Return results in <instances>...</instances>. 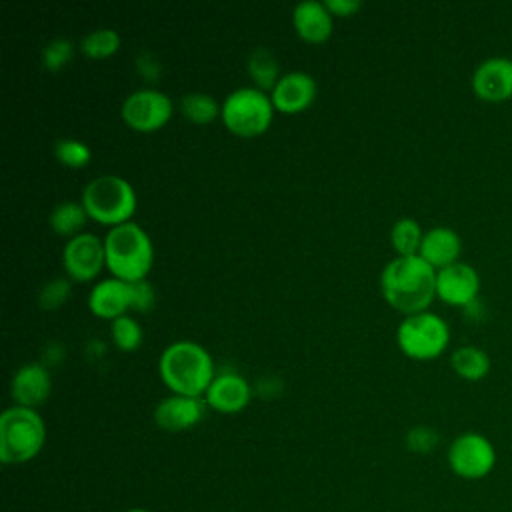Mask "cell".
I'll return each mask as SVG.
<instances>
[{
  "mask_svg": "<svg viewBox=\"0 0 512 512\" xmlns=\"http://www.w3.org/2000/svg\"><path fill=\"white\" fill-rule=\"evenodd\" d=\"M380 290L398 312L416 314L428 310L436 298V268L420 254L394 256L380 272Z\"/></svg>",
  "mask_w": 512,
  "mask_h": 512,
  "instance_id": "cell-1",
  "label": "cell"
},
{
  "mask_svg": "<svg viewBox=\"0 0 512 512\" xmlns=\"http://www.w3.org/2000/svg\"><path fill=\"white\" fill-rule=\"evenodd\" d=\"M158 374L172 394L204 396L216 376V366L200 342L180 338L160 352Z\"/></svg>",
  "mask_w": 512,
  "mask_h": 512,
  "instance_id": "cell-2",
  "label": "cell"
},
{
  "mask_svg": "<svg viewBox=\"0 0 512 512\" xmlns=\"http://www.w3.org/2000/svg\"><path fill=\"white\" fill-rule=\"evenodd\" d=\"M106 268L112 276L134 282L146 278L154 262L150 234L134 220L110 226L104 236Z\"/></svg>",
  "mask_w": 512,
  "mask_h": 512,
  "instance_id": "cell-3",
  "label": "cell"
},
{
  "mask_svg": "<svg viewBox=\"0 0 512 512\" xmlns=\"http://www.w3.org/2000/svg\"><path fill=\"white\" fill-rule=\"evenodd\" d=\"M46 442V424L36 408L12 404L0 414V460L18 466L34 460Z\"/></svg>",
  "mask_w": 512,
  "mask_h": 512,
  "instance_id": "cell-4",
  "label": "cell"
},
{
  "mask_svg": "<svg viewBox=\"0 0 512 512\" xmlns=\"http://www.w3.org/2000/svg\"><path fill=\"white\" fill-rule=\"evenodd\" d=\"M80 202L92 220L116 226L132 220L138 198L134 186L124 176L106 172L84 184Z\"/></svg>",
  "mask_w": 512,
  "mask_h": 512,
  "instance_id": "cell-5",
  "label": "cell"
},
{
  "mask_svg": "<svg viewBox=\"0 0 512 512\" xmlns=\"http://www.w3.org/2000/svg\"><path fill=\"white\" fill-rule=\"evenodd\" d=\"M274 110V102L266 90L254 84L238 86L224 96L220 118L238 136H258L272 124Z\"/></svg>",
  "mask_w": 512,
  "mask_h": 512,
  "instance_id": "cell-6",
  "label": "cell"
},
{
  "mask_svg": "<svg viewBox=\"0 0 512 512\" xmlns=\"http://www.w3.org/2000/svg\"><path fill=\"white\" fill-rule=\"evenodd\" d=\"M396 342L412 360H434L450 344V326L432 310L406 314L396 328Z\"/></svg>",
  "mask_w": 512,
  "mask_h": 512,
  "instance_id": "cell-7",
  "label": "cell"
},
{
  "mask_svg": "<svg viewBox=\"0 0 512 512\" xmlns=\"http://www.w3.org/2000/svg\"><path fill=\"white\" fill-rule=\"evenodd\" d=\"M496 460L498 454L492 440L474 430L458 434L446 450L448 468L462 480L474 482L486 478L494 470Z\"/></svg>",
  "mask_w": 512,
  "mask_h": 512,
  "instance_id": "cell-8",
  "label": "cell"
},
{
  "mask_svg": "<svg viewBox=\"0 0 512 512\" xmlns=\"http://www.w3.org/2000/svg\"><path fill=\"white\" fill-rule=\"evenodd\" d=\"M174 112L172 98L154 86L132 90L120 104L122 120L138 132H154L162 128Z\"/></svg>",
  "mask_w": 512,
  "mask_h": 512,
  "instance_id": "cell-9",
  "label": "cell"
},
{
  "mask_svg": "<svg viewBox=\"0 0 512 512\" xmlns=\"http://www.w3.org/2000/svg\"><path fill=\"white\" fill-rule=\"evenodd\" d=\"M62 266L72 280L86 282L96 278L106 266L104 238L86 230L68 238L62 248Z\"/></svg>",
  "mask_w": 512,
  "mask_h": 512,
  "instance_id": "cell-10",
  "label": "cell"
},
{
  "mask_svg": "<svg viewBox=\"0 0 512 512\" xmlns=\"http://www.w3.org/2000/svg\"><path fill=\"white\" fill-rule=\"evenodd\" d=\"M480 296V274L468 262H454L436 270V298L450 306L464 308Z\"/></svg>",
  "mask_w": 512,
  "mask_h": 512,
  "instance_id": "cell-11",
  "label": "cell"
},
{
  "mask_svg": "<svg viewBox=\"0 0 512 512\" xmlns=\"http://www.w3.org/2000/svg\"><path fill=\"white\" fill-rule=\"evenodd\" d=\"M474 94L490 104L506 102L512 98V58L490 56L482 60L472 72Z\"/></svg>",
  "mask_w": 512,
  "mask_h": 512,
  "instance_id": "cell-12",
  "label": "cell"
},
{
  "mask_svg": "<svg viewBox=\"0 0 512 512\" xmlns=\"http://www.w3.org/2000/svg\"><path fill=\"white\" fill-rule=\"evenodd\" d=\"M206 414L204 396L170 394L158 400L152 418L154 424L164 432H184L194 428Z\"/></svg>",
  "mask_w": 512,
  "mask_h": 512,
  "instance_id": "cell-13",
  "label": "cell"
},
{
  "mask_svg": "<svg viewBox=\"0 0 512 512\" xmlns=\"http://www.w3.org/2000/svg\"><path fill=\"white\" fill-rule=\"evenodd\" d=\"M316 94H318L316 78L304 70L282 72V76L270 90L274 108L286 114H296L306 110L314 102Z\"/></svg>",
  "mask_w": 512,
  "mask_h": 512,
  "instance_id": "cell-14",
  "label": "cell"
},
{
  "mask_svg": "<svg viewBox=\"0 0 512 512\" xmlns=\"http://www.w3.org/2000/svg\"><path fill=\"white\" fill-rule=\"evenodd\" d=\"M250 398H252V386L236 370L218 372L204 392L206 406L222 414H234L244 410Z\"/></svg>",
  "mask_w": 512,
  "mask_h": 512,
  "instance_id": "cell-15",
  "label": "cell"
},
{
  "mask_svg": "<svg viewBox=\"0 0 512 512\" xmlns=\"http://www.w3.org/2000/svg\"><path fill=\"white\" fill-rule=\"evenodd\" d=\"M50 390H52L50 370L38 360L20 364L10 378V396L18 406L38 408L50 396Z\"/></svg>",
  "mask_w": 512,
  "mask_h": 512,
  "instance_id": "cell-16",
  "label": "cell"
},
{
  "mask_svg": "<svg viewBox=\"0 0 512 512\" xmlns=\"http://www.w3.org/2000/svg\"><path fill=\"white\" fill-rule=\"evenodd\" d=\"M88 308L94 316L114 320L132 310V286L128 280L108 276L98 280L88 292Z\"/></svg>",
  "mask_w": 512,
  "mask_h": 512,
  "instance_id": "cell-17",
  "label": "cell"
},
{
  "mask_svg": "<svg viewBox=\"0 0 512 512\" xmlns=\"http://www.w3.org/2000/svg\"><path fill=\"white\" fill-rule=\"evenodd\" d=\"M292 24L300 38L308 42H324L332 34L334 16L326 2L300 0L292 8Z\"/></svg>",
  "mask_w": 512,
  "mask_h": 512,
  "instance_id": "cell-18",
  "label": "cell"
},
{
  "mask_svg": "<svg viewBox=\"0 0 512 512\" xmlns=\"http://www.w3.org/2000/svg\"><path fill=\"white\" fill-rule=\"evenodd\" d=\"M418 254L436 270L460 260L462 238L450 226H432L424 232Z\"/></svg>",
  "mask_w": 512,
  "mask_h": 512,
  "instance_id": "cell-19",
  "label": "cell"
},
{
  "mask_svg": "<svg viewBox=\"0 0 512 512\" xmlns=\"http://www.w3.org/2000/svg\"><path fill=\"white\" fill-rule=\"evenodd\" d=\"M450 366L460 378L468 382H478L488 376L492 362L484 348L474 344H464L450 354Z\"/></svg>",
  "mask_w": 512,
  "mask_h": 512,
  "instance_id": "cell-20",
  "label": "cell"
},
{
  "mask_svg": "<svg viewBox=\"0 0 512 512\" xmlns=\"http://www.w3.org/2000/svg\"><path fill=\"white\" fill-rule=\"evenodd\" d=\"M88 212L84 208L82 202L78 200H60L52 206L50 214H48V226L60 234V236H76L80 232H84V224L88 220Z\"/></svg>",
  "mask_w": 512,
  "mask_h": 512,
  "instance_id": "cell-21",
  "label": "cell"
},
{
  "mask_svg": "<svg viewBox=\"0 0 512 512\" xmlns=\"http://www.w3.org/2000/svg\"><path fill=\"white\" fill-rule=\"evenodd\" d=\"M246 68H248V74H250L254 86H258L262 90H272L274 84L278 82V78L282 76L280 62H278L276 54L266 46L252 48V52L248 54Z\"/></svg>",
  "mask_w": 512,
  "mask_h": 512,
  "instance_id": "cell-22",
  "label": "cell"
},
{
  "mask_svg": "<svg viewBox=\"0 0 512 512\" xmlns=\"http://www.w3.org/2000/svg\"><path fill=\"white\" fill-rule=\"evenodd\" d=\"M180 112L196 122V124H206V122H212L214 118L220 116V108H222V102H218L212 94L208 92H200V90H192V92H186L180 96Z\"/></svg>",
  "mask_w": 512,
  "mask_h": 512,
  "instance_id": "cell-23",
  "label": "cell"
},
{
  "mask_svg": "<svg viewBox=\"0 0 512 512\" xmlns=\"http://www.w3.org/2000/svg\"><path fill=\"white\" fill-rule=\"evenodd\" d=\"M424 238V230L420 222L412 216L398 218L390 228V242L398 256H412L418 254L420 244Z\"/></svg>",
  "mask_w": 512,
  "mask_h": 512,
  "instance_id": "cell-24",
  "label": "cell"
},
{
  "mask_svg": "<svg viewBox=\"0 0 512 512\" xmlns=\"http://www.w3.org/2000/svg\"><path fill=\"white\" fill-rule=\"evenodd\" d=\"M120 32L110 26H98L88 30L80 38V50L90 58H106L120 48Z\"/></svg>",
  "mask_w": 512,
  "mask_h": 512,
  "instance_id": "cell-25",
  "label": "cell"
},
{
  "mask_svg": "<svg viewBox=\"0 0 512 512\" xmlns=\"http://www.w3.org/2000/svg\"><path fill=\"white\" fill-rule=\"evenodd\" d=\"M52 152L60 164L70 168H82L92 158V148L84 140L74 136L56 138L52 144Z\"/></svg>",
  "mask_w": 512,
  "mask_h": 512,
  "instance_id": "cell-26",
  "label": "cell"
},
{
  "mask_svg": "<svg viewBox=\"0 0 512 512\" xmlns=\"http://www.w3.org/2000/svg\"><path fill=\"white\" fill-rule=\"evenodd\" d=\"M110 336H112V342L116 344V348H120L124 352H132L142 344L144 330L136 318H132L130 314H124V316L110 320Z\"/></svg>",
  "mask_w": 512,
  "mask_h": 512,
  "instance_id": "cell-27",
  "label": "cell"
},
{
  "mask_svg": "<svg viewBox=\"0 0 512 512\" xmlns=\"http://www.w3.org/2000/svg\"><path fill=\"white\" fill-rule=\"evenodd\" d=\"M74 42L70 38L64 36H56L52 40H48L42 50H40V62L46 70L56 72L62 70L74 56Z\"/></svg>",
  "mask_w": 512,
  "mask_h": 512,
  "instance_id": "cell-28",
  "label": "cell"
},
{
  "mask_svg": "<svg viewBox=\"0 0 512 512\" xmlns=\"http://www.w3.org/2000/svg\"><path fill=\"white\" fill-rule=\"evenodd\" d=\"M72 294V282L68 276L48 278L38 290V306L42 310H58Z\"/></svg>",
  "mask_w": 512,
  "mask_h": 512,
  "instance_id": "cell-29",
  "label": "cell"
},
{
  "mask_svg": "<svg viewBox=\"0 0 512 512\" xmlns=\"http://www.w3.org/2000/svg\"><path fill=\"white\" fill-rule=\"evenodd\" d=\"M404 442H406V448L414 454H430L440 444V434L436 428L428 424H416L408 428Z\"/></svg>",
  "mask_w": 512,
  "mask_h": 512,
  "instance_id": "cell-30",
  "label": "cell"
},
{
  "mask_svg": "<svg viewBox=\"0 0 512 512\" xmlns=\"http://www.w3.org/2000/svg\"><path fill=\"white\" fill-rule=\"evenodd\" d=\"M130 286H132V310L134 312L152 310V306L156 302V292H154L152 282L148 278H142V280L130 282Z\"/></svg>",
  "mask_w": 512,
  "mask_h": 512,
  "instance_id": "cell-31",
  "label": "cell"
},
{
  "mask_svg": "<svg viewBox=\"0 0 512 512\" xmlns=\"http://www.w3.org/2000/svg\"><path fill=\"white\" fill-rule=\"evenodd\" d=\"M136 70L142 78H146L148 82H156L158 76L162 74V62L158 60V56L148 50V48H142L138 54H136Z\"/></svg>",
  "mask_w": 512,
  "mask_h": 512,
  "instance_id": "cell-32",
  "label": "cell"
},
{
  "mask_svg": "<svg viewBox=\"0 0 512 512\" xmlns=\"http://www.w3.org/2000/svg\"><path fill=\"white\" fill-rule=\"evenodd\" d=\"M332 16H350L362 8V0H326Z\"/></svg>",
  "mask_w": 512,
  "mask_h": 512,
  "instance_id": "cell-33",
  "label": "cell"
},
{
  "mask_svg": "<svg viewBox=\"0 0 512 512\" xmlns=\"http://www.w3.org/2000/svg\"><path fill=\"white\" fill-rule=\"evenodd\" d=\"M64 356H66V348H64L60 342H48V344L44 346V352H42V360H40V362H42L46 368H50V366L58 364Z\"/></svg>",
  "mask_w": 512,
  "mask_h": 512,
  "instance_id": "cell-34",
  "label": "cell"
},
{
  "mask_svg": "<svg viewBox=\"0 0 512 512\" xmlns=\"http://www.w3.org/2000/svg\"><path fill=\"white\" fill-rule=\"evenodd\" d=\"M280 390H282V380H280L278 376H272V374L262 376V378L258 380V384H256V392H258L260 396H264V398L276 396Z\"/></svg>",
  "mask_w": 512,
  "mask_h": 512,
  "instance_id": "cell-35",
  "label": "cell"
},
{
  "mask_svg": "<svg viewBox=\"0 0 512 512\" xmlns=\"http://www.w3.org/2000/svg\"><path fill=\"white\" fill-rule=\"evenodd\" d=\"M462 314H464V318H466L468 322H482V320L486 318V306H484L482 298L478 296L476 300H472L470 304H466V306L462 308Z\"/></svg>",
  "mask_w": 512,
  "mask_h": 512,
  "instance_id": "cell-36",
  "label": "cell"
},
{
  "mask_svg": "<svg viewBox=\"0 0 512 512\" xmlns=\"http://www.w3.org/2000/svg\"><path fill=\"white\" fill-rule=\"evenodd\" d=\"M124 512H150V510L140 508V506H134V508H128V510H124Z\"/></svg>",
  "mask_w": 512,
  "mask_h": 512,
  "instance_id": "cell-37",
  "label": "cell"
}]
</instances>
